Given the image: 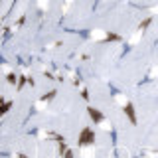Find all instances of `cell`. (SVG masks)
I'll return each mask as SVG.
<instances>
[{
    "instance_id": "1",
    "label": "cell",
    "mask_w": 158,
    "mask_h": 158,
    "mask_svg": "<svg viewBox=\"0 0 158 158\" xmlns=\"http://www.w3.org/2000/svg\"><path fill=\"white\" fill-rule=\"evenodd\" d=\"M89 38H91L93 42H118V40H121V36L105 32V30H93V32L89 34Z\"/></svg>"
},
{
    "instance_id": "2",
    "label": "cell",
    "mask_w": 158,
    "mask_h": 158,
    "mask_svg": "<svg viewBox=\"0 0 158 158\" xmlns=\"http://www.w3.org/2000/svg\"><path fill=\"white\" fill-rule=\"evenodd\" d=\"M87 113H89V117H91V121H93V123H95V125H97V127H101V128H103V131H111V128H113V127H111V123H109V121H107V118H105V117H103V115H101V113H99V111H97V109H93V107H89V109H87Z\"/></svg>"
},
{
    "instance_id": "3",
    "label": "cell",
    "mask_w": 158,
    "mask_h": 158,
    "mask_svg": "<svg viewBox=\"0 0 158 158\" xmlns=\"http://www.w3.org/2000/svg\"><path fill=\"white\" fill-rule=\"evenodd\" d=\"M77 142H79V146H93L95 144V132L91 131L89 127H85L81 132H79V138H77Z\"/></svg>"
},
{
    "instance_id": "4",
    "label": "cell",
    "mask_w": 158,
    "mask_h": 158,
    "mask_svg": "<svg viewBox=\"0 0 158 158\" xmlns=\"http://www.w3.org/2000/svg\"><path fill=\"white\" fill-rule=\"evenodd\" d=\"M40 138H48V140H56V142H65V138L57 132H52V131H40Z\"/></svg>"
},
{
    "instance_id": "5",
    "label": "cell",
    "mask_w": 158,
    "mask_h": 158,
    "mask_svg": "<svg viewBox=\"0 0 158 158\" xmlns=\"http://www.w3.org/2000/svg\"><path fill=\"white\" fill-rule=\"evenodd\" d=\"M56 95H57L56 91H49V93H46L44 97H40V99H38V103H36V109H44V107H46V105H48V103L52 101V99L56 97Z\"/></svg>"
},
{
    "instance_id": "6",
    "label": "cell",
    "mask_w": 158,
    "mask_h": 158,
    "mask_svg": "<svg viewBox=\"0 0 158 158\" xmlns=\"http://www.w3.org/2000/svg\"><path fill=\"white\" fill-rule=\"evenodd\" d=\"M123 111H125V115L128 117V121H131V125H136V115H135V107H132V103L128 101L125 107H123Z\"/></svg>"
},
{
    "instance_id": "7",
    "label": "cell",
    "mask_w": 158,
    "mask_h": 158,
    "mask_svg": "<svg viewBox=\"0 0 158 158\" xmlns=\"http://www.w3.org/2000/svg\"><path fill=\"white\" fill-rule=\"evenodd\" d=\"M95 156V150H93V146H85L81 152V158H93Z\"/></svg>"
},
{
    "instance_id": "8",
    "label": "cell",
    "mask_w": 158,
    "mask_h": 158,
    "mask_svg": "<svg viewBox=\"0 0 158 158\" xmlns=\"http://www.w3.org/2000/svg\"><path fill=\"white\" fill-rule=\"evenodd\" d=\"M150 22H152V18H146V20H144V22H140V24H138V28H136V32H140V34H144V30H146L148 26H150Z\"/></svg>"
},
{
    "instance_id": "9",
    "label": "cell",
    "mask_w": 158,
    "mask_h": 158,
    "mask_svg": "<svg viewBox=\"0 0 158 158\" xmlns=\"http://www.w3.org/2000/svg\"><path fill=\"white\" fill-rule=\"evenodd\" d=\"M115 101L118 103V105H123V107H125L127 103H128V99H127L125 95H123V93H117V95H115Z\"/></svg>"
},
{
    "instance_id": "10",
    "label": "cell",
    "mask_w": 158,
    "mask_h": 158,
    "mask_svg": "<svg viewBox=\"0 0 158 158\" xmlns=\"http://www.w3.org/2000/svg\"><path fill=\"white\" fill-rule=\"evenodd\" d=\"M26 83H30V77L26 75V73H22V75H20V81H18V89H22Z\"/></svg>"
},
{
    "instance_id": "11",
    "label": "cell",
    "mask_w": 158,
    "mask_h": 158,
    "mask_svg": "<svg viewBox=\"0 0 158 158\" xmlns=\"http://www.w3.org/2000/svg\"><path fill=\"white\" fill-rule=\"evenodd\" d=\"M6 81L10 85H16V81H20V77H16V73H8L6 75Z\"/></svg>"
},
{
    "instance_id": "12",
    "label": "cell",
    "mask_w": 158,
    "mask_h": 158,
    "mask_svg": "<svg viewBox=\"0 0 158 158\" xmlns=\"http://www.w3.org/2000/svg\"><path fill=\"white\" fill-rule=\"evenodd\" d=\"M10 107H12V101H6V103H4V105H2V115H6V113L10 111Z\"/></svg>"
},
{
    "instance_id": "13",
    "label": "cell",
    "mask_w": 158,
    "mask_h": 158,
    "mask_svg": "<svg viewBox=\"0 0 158 158\" xmlns=\"http://www.w3.org/2000/svg\"><path fill=\"white\" fill-rule=\"evenodd\" d=\"M140 38H142V34L140 32H135V36L131 38V44H138V40H140Z\"/></svg>"
},
{
    "instance_id": "14",
    "label": "cell",
    "mask_w": 158,
    "mask_h": 158,
    "mask_svg": "<svg viewBox=\"0 0 158 158\" xmlns=\"http://www.w3.org/2000/svg\"><path fill=\"white\" fill-rule=\"evenodd\" d=\"M38 6L42 8V10H48V8H49V2H46V0H40V2H38Z\"/></svg>"
},
{
    "instance_id": "15",
    "label": "cell",
    "mask_w": 158,
    "mask_h": 158,
    "mask_svg": "<svg viewBox=\"0 0 158 158\" xmlns=\"http://www.w3.org/2000/svg\"><path fill=\"white\" fill-rule=\"evenodd\" d=\"M69 8H71V2H65V4H63V6H61V12H63V14H65V12H67V10H69Z\"/></svg>"
},
{
    "instance_id": "16",
    "label": "cell",
    "mask_w": 158,
    "mask_h": 158,
    "mask_svg": "<svg viewBox=\"0 0 158 158\" xmlns=\"http://www.w3.org/2000/svg\"><path fill=\"white\" fill-rule=\"evenodd\" d=\"M81 97L85 99V101H87V99H89V93H87V89H83V91H81Z\"/></svg>"
},
{
    "instance_id": "17",
    "label": "cell",
    "mask_w": 158,
    "mask_h": 158,
    "mask_svg": "<svg viewBox=\"0 0 158 158\" xmlns=\"http://www.w3.org/2000/svg\"><path fill=\"white\" fill-rule=\"evenodd\" d=\"M2 71H4V73H6V75H8V73H12V69H10L8 65H4V67H2Z\"/></svg>"
},
{
    "instance_id": "18",
    "label": "cell",
    "mask_w": 158,
    "mask_h": 158,
    "mask_svg": "<svg viewBox=\"0 0 158 158\" xmlns=\"http://www.w3.org/2000/svg\"><path fill=\"white\" fill-rule=\"evenodd\" d=\"M150 12H152V14H158V4H156V6H152V8H150Z\"/></svg>"
},
{
    "instance_id": "19",
    "label": "cell",
    "mask_w": 158,
    "mask_h": 158,
    "mask_svg": "<svg viewBox=\"0 0 158 158\" xmlns=\"http://www.w3.org/2000/svg\"><path fill=\"white\" fill-rule=\"evenodd\" d=\"M65 158H73V152H71V150H67V152H65Z\"/></svg>"
},
{
    "instance_id": "20",
    "label": "cell",
    "mask_w": 158,
    "mask_h": 158,
    "mask_svg": "<svg viewBox=\"0 0 158 158\" xmlns=\"http://www.w3.org/2000/svg\"><path fill=\"white\" fill-rule=\"evenodd\" d=\"M152 75H158V67H154V69H152Z\"/></svg>"
},
{
    "instance_id": "21",
    "label": "cell",
    "mask_w": 158,
    "mask_h": 158,
    "mask_svg": "<svg viewBox=\"0 0 158 158\" xmlns=\"http://www.w3.org/2000/svg\"><path fill=\"white\" fill-rule=\"evenodd\" d=\"M16 158H28L26 154H16Z\"/></svg>"
}]
</instances>
